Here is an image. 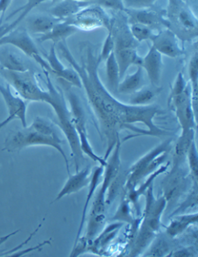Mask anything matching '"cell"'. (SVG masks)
Returning a JSON list of instances; mask_svg holds the SVG:
<instances>
[{
	"instance_id": "48",
	"label": "cell",
	"mask_w": 198,
	"mask_h": 257,
	"mask_svg": "<svg viewBox=\"0 0 198 257\" xmlns=\"http://www.w3.org/2000/svg\"><path fill=\"white\" fill-rule=\"evenodd\" d=\"M12 120H14V117H10V116H8L6 118L4 119L2 121L0 122V130H1L2 127L6 126L8 123H10Z\"/></svg>"
},
{
	"instance_id": "46",
	"label": "cell",
	"mask_w": 198,
	"mask_h": 257,
	"mask_svg": "<svg viewBox=\"0 0 198 257\" xmlns=\"http://www.w3.org/2000/svg\"><path fill=\"white\" fill-rule=\"evenodd\" d=\"M49 244H50V240H46L44 242L38 244L36 246L28 248V249H25V250H21L20 252H16L15 251V252L10 254V256H22V255H26V254L29 253V252H32V251L36 250V249H42L44 246H45L46 245H49Z\"/></svg>"
},
{
	"instance_id": "40",
	"label": "cell",
	"mask_w": 198,
	"mask_h": 257,
	"mask_svg": "<svg viewBox=\"0 0 198 257\" xmlns=\"http://www.w3.org/2000/svg\"><path fill=\"white\" fill-rule=\"evenodd\" d=\"M158 0H122L123 5L127 9L140 10L154 7Z\"/></svg>"
},
{
	"instance_id": "21",
	"label": "cell",
	"mask_w": 198,
	"mask_h": 257,
	"mask_svg": "<svg viewBox=\"0 0 198 257\" xmlns=\"http://www.w3.org/2000/svg\"><path fill=\"white\" fill-rule=\"evenodd\" d=\"M170 222L166 227V233L170 238H176L184 233L190 225L198 224V213L176 214L172 216Z\"/></svg>"
},
{
	"instance_id": "29",
	"label": "cell",
	"mask_w": 198,
	"mask_h": 257,
	"mask_svg": "<svg viewBox=\"0 0 198 257\" xmlns=\"http://www.w3.org/2000/svg\"><path fill=\"white\" fill-rule=\"evenodd\" d=\"M0 69L10 71H26L30 69V68L26 62H24L22 57L20 56L18 53L9 50H1Z\"/></svg>"
},
{
	"instance_id": "30",
	"label": "cell",
	"mask_w": 198,
	"mask_h": 257,
	"mask_svg": "<svg viewBox=\"0 0 198 257\" xmlns=\"http://www.w3.org/2000/svg\"><path fill=\"white\" fill-rule=\"evenodd\" d=\"M162 91V87L145 88L138 89L130 96L128 104L134 106H148L152 104L158 95Z\"/></svg>"
},
{
	"instance_id": "49",
	"label": "cell",
	"mask_w": 198,
	"mask_h": 257,
	"mask_svg": "<svg viewBox=\"0 0 198 257\" xmlns=\"http://www.w3.org/2000/svg\"><path fill=\"white\" fill-rule=\"evenodd\" d=\"M181 1H184V2H186V0H181Z\"/></svg>"
},
{
	"instance_id": "5",
	"label": "cell",
	"mask_w": 198,
	"mask_h": 257,
	"mask_svg": "<svg viewBox=\"0 0 198 257\" xmlns=\"http://www.w3.org/2000/svg\"><path fill=\"white\" fill-rule=\"evenodd\" d=\"M0 76L26 101L46 103L49 101V92L48 89L44 90L40 87L36 74L32 69L10 71L0 69Z\"/></svg>"
},
{
	"instance_id": "36",
	"label": "cell",
	"mask_w": 198,
	"mask_h": 257,
	"mask_svg": "<svg viewBox=\"0 0 198 257\" xmlns=\"http://www.w3.org/2000/svg\"><path fill=\"white\" fill-rule=\"evenodd\" d=\"M170 251L169 242L164 238H156L154 240L150 250H146L144 256H165L169 255Z\"/></svg>"
},
{
	"instance_id": "20",
	"label": "cell",
	"mask_w": 198,
	"mask_h": 257,
	"mask_svg": "<svg viewBox=\"0 0 198 257\" xmlns=\"http://www.w3.org/2000/svg\"><path fill=\"white\" fill-rule=\"evenodd\" d=\"M123 225L124 223L120 221H114L112 224L108 225L104 230H102L101 232L94 239L87 244L86 250L90 251L93 253L100 254V251L116 236Z\"/></svg>"
},
{
	"instance_id": "32",
	"label": "cell",
	"mask_w": 198,
	"mask_h": 257,
	"mask_svg": "<svg viewBox=\"0 0 198 257\" xmlns=\"http://www.w3.org/2000/svg\"><path fill=\"white\" fill-rule=\"evenodd\" d=\"M188 75L190 78V85L192 87V103L194 110L198 115V54L195 52L190 59L188 65Z\"/></svg>"
},
{
	"instance_id": "6",
	"label": "cell",
	"mask_w": 198,
	"mask_h": 257,
	"mask_svg": "<svg viewBox=\"0 0 198 257\" xmlns=\"http://www.w3.org/2000/svg\"><path fill=\"white\" fill-rule=\"evenodd\" d=\"M166 19L170 27L178 38L190 41L198 36V20L186 2L181 0H168Z\"/></svg>"
},
{
	"instance_id": "7",
	"label": "cell",
	"mask_w": 198,
	"mask_h": 257,
	"mask_svg": "<svg viewBox=\"0 0 198 257\" xmlns=\"http://www.w3.org/2000/svg\"><path fill=\"white\" fill-rule=\"evenodd\" d=\"M121 146L122 142L120 139L117 141L116 144L113 149L112 154L111 153L107 159V166L104 167V172H103L104 178L102 182L100 190L98 191L94 201H93L89 218L104 214L106 206H107L106 201L107 190L112 182L118 175V173L121 170V158H120Z\"/></svg>"
},
{
	"instance_id": "9",
	"label": "cell",
	"mask_w": 198,
	"mask_h": 257,
	"mask_svg": "<svg viewBox=\"0 0 198 257\" xmlns=\"http://www.w3.org/2000/svg\"><path fill=\"white\" fill-rule=\"evenodd\" d=\"M12 45L25 54L42 68L44 71L50 73L49 65L46 59L41 55L38 46L25 28H16L5 36L0 38V47Z\"/></svg>"
},
{
	"instance_id": "10",
	"label": "cell",
	"mask_w": 198,
	"mask_h": 257,
	"mask_svg": "<svg viewBox=\"0 0 198 257\" xmlns=\"http://www.w3.org/2000/svg\"><path fill=\"white\" fill-rule=\"evenodd\" d=\"M168 105L174 112L181 127V134L190 130H196L198 115L192 103V87L188 82L183 93L174 97L168 98Z\"/></svg>"
},
{
	"instance_id": "27",
	"label": "cell",
	"mask_w": 198,
	"mask_h": 257,
	"mask_svg": "<svg viewBox=\"0 0 198 257\" xmlns=\"http://www.w3.org/2000/svg\"><path fill=\"white\" fill-rule=\"evenodd\" d=\"M145 72L141 66H137V69L132 74L125 76L120 81L118 86V93L122 94H132L145 86Z\"/></svg>"
},
{
	"instance_id": "28",
	"label": "cell",
	"mask_w": 198,
	"mask_h": 257,
	"mask_svg": "<svg viewBox=\"0 0 198 257\" xmlns=\"http://www.w3.org/2000/svg\"><path fill=\"white\" fill-rule=\"evenodd\" d=\"M195 132L196 130H190L186 133L180 134L178 141L174 145V165L181 166L182 163L186 159V153L190 146L195 140Z\"/></svg>"
},
{
	"instance_id": "17",
	"label": "cell",
	"mask_w": 198,
	"mask_h": 257,
	"mask_svg": "<svg viewBox=\"0 0 198 257\" xmlns=\"http://www.w3.org/2000/svg\"><path fill=\"white\" fill-rule=\"evenodd\" d=\"M162 55L151 45L146 55L142 58L141 67L146 73L152 86H159L162 71Z\"/></svg>"
},
{
	"instance_id": "43",
	"label": "cell",
	"mask_w": 198,
	"mask_h": 257,
	"mask_svg": "<svg viewBox=\"0 0 198 257\" xmlns=\"http://www.w3.org/2000/svg\"><path fill=\"white\" fill-rule=\"evenodd\" d=\"M92 4L100 6L104 9H110L114 11H124L125 9L122 0H94Z\"/></svg>"
},
{
	"instance_id": "31",
	"label": "cell",
	"mask_w": 198,
	"mask_h": 257,
	"mask_svg": "<svg viewBox=\"0 0 198 257\" xmlns=\"http://www.w3.org/2000/svg\"><path fill=\"white\" fill-rule=\"evenodd\" d=\"M106 76L108 82V88L110 92L113 93H118V86L120 84L121 78H120V69L117 63L114 52L108 57L106 60Z\"/></svg>"
},
{
	"instance_id": "4",
	"label": "cell",
	"mask_w": 198,
	"mask_h": 257,
	"mask_svg": "<svg viewBox=\"0 0 198 257\" xmlns=\"http://www.w3.org/2000/svg\"><path fill=\"white\" fill-rule=\"evenodd\" d=\"M22 128V130L18 131L7 138L5 142V149L7 151L14 152L32 146H48L53 148L63 157L68 174L70 175L69 161L62 147L63 141L60 139L58 135L54 136H45L31 128L30 126Z\"/></svg>"
},
{
	"instance_id": "2",
	"label": "cell",
	"mask_w": 198,
	"mask_h": 257,
	"mask_svg": "<svg viewBox=\"0 0 198 257\" xmlns=\"http://www.w3.org/2000/svg\"><path fill=\"white\" fill-rule=\"evenodd\" d=\"M154 184L146 191V205L141 222L136 231V236L130 252V256H136L145 250L156 234L159 232L161 218L166 208L168 201L164 195L156 198L154 196Z\"/></svg>"
},
{
	"instance_id": "18",
	"label": "cell",
	"mask_w": 198,
	"mask_h": 257,
	"mask_svg": "<svg viewBox=\"0 0 198 257\" xmlns=\"http://www.w3.org/2000/svg\"><path fill=\"white\" fill-rule=\"evenodd\" d=\"M90 176H92V170L89 167L82 170H79L74 175L70 174L67 181L62 187V190H60V192L55 197L53 202L59 201L66 196L76 194V193L78 192L79 190L88 186Z\"/></svg>"
},
{
	"instance_id": "39",
	"label": "cell",
	"mask_w": 198,
	"mask_h": 257,
	"mask_svg": "<svg viewBox=\"0 0 198 257\" xmlns=\"http://www.w3.org/2000/svg\"><path fill=\"white\" fill-rule=\"evenodd\" d=\"M188 82H189L185 79L183 73L179 72L174 82L172 87H171L170 93L168 98L174 97V96H178L181 93H183L184 90L186 89V86L188 85Z\"/></svg>"
},
{
	"instance_id": "35",
	"label": "cell",
	"mask_w": 198,
	"mask_h": 257,
	"mask_svg": "<svg viewBox=\"0 0 198 257\" xmlns=\"http://www.w3.org/2000/svg\"><path fill=\"white\" fill-rule=\"evenodd\" d=\"M186 158L188 159V166H189L190 172L193 183H198V154L195 140L190 146L188 153H186Z\"/></svg>"
},
{
	"instance_id": "25",
	"label": "cell",
	"mask_w": 198,
	"mask_h": 257,
	"mask_svg": "<svg viewBox=\"0 0 198 257\" xmlns=\"http://www.w3.org/2000/svg\"><path fill=\"white\" fill-rule=\"evenodd\" d=\"M78 30L72 26L66 21H60L55 24L49 32L40 36L39 41L40 42L52 41L54 45H58L60 42L66 41L68 38L78 32Z\"/></svg>"
},
{
	"instance_id": "1",
	"label": "cell",
	"mask_w": 198,
	"mask_h": 257,
	"mask_svg": "<svg viewBox=\"0 0 198 257\" xmlns=\"http://www.w3.org/2000/svg\"><path fill=\"white\" fill-rule=\"evenodd\" d=\"M58 50L60 56L68 62L80 78L90 107L98 122L102 133L106 137V160L120 139L122 131L130 130L135 133L126 138L124 141L147 135L156 138L170 135V132L158 127L154 122L155 117L162 113L159 106H134L123 103L114 97L104 86L98 73L102 61L92 44L86 43L80 62L74 57L66 41L58 44Z\"/></svg>"
},
{
	"instance_id": "38",
	"label": "cell",
	"mask_w": 198,
	"mask_h": 257,
	"mask_svg": "<svg viewBox=\"0 0 198 257\" xmlns=\"http://www.w3.org/2000/svg\"><path fill=\"white\" fill-rule=\"evenodd\" d=\"M193 206H195V207L198 206V183H194L193 187H192L190 192L189 193V195L186 197L185 201L181 204L179 208H176L175 211H174V213L171 214V217L184 213L188 208H192Z\"/></svg>"
},
{
	"instance_id": "42",
	"label": "cell",
	"mask_w": 198,
	"mask_h": 257,
	"mask_svg": "<svg viewBox=\"0 0 198 257\" xmlns=\"http://www.w3.org/2000/svg\"><path fill=\"white\" fill-rule=\"evenodd\" d=\"M26 1H28V3H26L24 7H21L19 10L16 11L15 14L16 13L20 12L22 13L25 17H26L32 9H34L35 7L40 5V4H43V3L46 2V1H50V0H26ZM52 1L56 2V1H62V0H52ZM80 1H86V2L88 3V5H92L94 0H80Z\"/></svg>"
},
{
	"instance_id": "12",
	"label": "cell",
	"mask_w": 198,
	"mask_h": 257,
	"mask_svg": "<svg viewBox=\"0 0 198 257\" xmlns=\"http://www.w3.org/2000/svg\"><path fill=\"white\" fill-rule=\"evenodd\" d=\"M123 12L127 16L128 24H144L158 32L170 27L169 21L166 19V10L154 8V7L140 10L125 8Z\"/></svg>"
},
{
	"instance_id": "16",
	"label": "cell",
	"mask_w": 198,
	"mask_h": 257,
	"mask_svg": "<svg viewBox=\"0 0 198 257\" xmlns=\"http://www.w3.org/2000/svg\"><path fill=\"white\" fill-rule=\"evenodd\" d=\"M0 93L4 98L9 116L14 119H19L22 123V127H28L26 121V111L28 104L25 99L21 96H15L11 91L10 85L0 84Z\"/></svg>"
},
{
	"instance_id": "11",
	"label": "cell",
	"mask_w": 198,
	"mask_h": 257,
	"mask_svg": "<svg viewBox=\"0 0 198 257\" xmlns=\"http://www.w3.org/2000/svg\"><path fill=\"white\" fill-rule=\"evenodd\" d=\"M172 147V139H166L160 144L151 149L150 151L144 155L138 161L136 162L126 172V181L124 186L126 192H128L138 187L141 181L146 179V170L151 162L162 153H170Z\"/></svg>"
},
{
	"instance_id": "15",
	"label": "cell",
	"mask_w": 198,
	"mask_h": 257,
	"mask_svg": "<svg viewBox=\"0 0 198 257\" xmlns=\"http://www.w3.org/2000/svg\"><path fill=\"white\" fill-rule=\"evenodd\" d=\"M45 59L49 65L50 73L55 75L58 79L67 82L72 86L82 88V82L77 72L72 68L65 67L58 59L56 55V45L52 44L49 53L46 55Z\"/></svg>"
},
{
	"instance_id": "14",
	"label": "cell",
	"mask_w": 198,
	"mask_h": 257,
	"mask_svg": "<svg viewBox=\"0 0 198 257\" xmlns=\"http://www.w3.org/2000/svg\"><path fill=\"white\" fill-rule=\"evenodd\" d=\"M186 186V178L181 166L174 165L169 175L162 182V192L168 203L172 202L180 197Z\"/></svg>"
},
{
	"instance_id": "19",
	"label": "cell",
	"mask_w": 198,
	"mask_h": 257,
	"mask_svg": "<svg viewBox=\"0 0 198 257\" xmlns=\"http://www.w3.org/2000/svg\"><path fill=\"white\" fill-rule=\"evenodd\" d=\"M104 167L99 165L98 167L94 168V171L92 172V176H90V182L88 184V192L87 194L86 202L84 204V208L82 211V217H80V225H79L78 229L77 235H76V241L74 245L77 243L79 238L82 237V231L84 229V224H86V218H87V211L88 208L89 204L92 200L93 196L96 194V190L98 187L100 181H101L102 177L103 175Z\"/></svg>"
},
{
	"instance_id": "41",
	"label": "cell",
	"mask_w": 198,
	"mask_h": 257,
	"mask_svg": "<svg viewBox=\"0 0 198 257\" xmlns=\"http://www.w3.org/2000/svg\"><path fill=\"white\" fill-rule=\"evenodd\" d=\"M114 40H113L112 35L111 32L108 31V35L104 39V43L102 47L101 52L99 54V58L102 61H106L108 59V57L114 52Z\"/></svg>"
},
{
	"instance_id": "22",
	"label": "cell",
	"mask_w": 198,
	"mask_h": 257,
	"mask_svg": "<svg viewBox=\"0 0 198 257\" xmlns=\"http://www.w3.org/2000/svg\"><path fill=\"white\" fill-rule=\"evenodd\" d=\"M114 56L120 69V78L122 79L126 76L127 71L132 65H141L142 57L137 52V48H130L114 50Z\"/></svg>"
},
{
	"instance_id": "26",
	"label": "cell",
	"mask_w": 198,
	"mask_h": 257,
	"mask_svg": "<svg viewBox=\"0 0 198 257\" xmlns=\"http://www.w3.org/2000/svg\"><path fill=\"white\" fill-rule=\"evenodd\" d=\"M88 6L86 1L80 0H62L59 4L50 10L49 14L56 19L64 21Z\"/></svg>"
},
{
	"instance_id": "44",
	"label": "cell",
	"mask_w": 198,
	"mask_h": 257,
	"mask_svg": "<svg viewBox=\"0 0 198 257\" xmlns=\"http://www.w3.org/2000/svg\"><path fill=\"white\" fill-rule=\"evenodd\" d=\"M24 18V17L22 14H20L19 17H18L15 21L11 22L10 24H0V38L5 36L6 35H7V34L10 32V31H12V30L15 29L16 28H18L20 23L22 20L25 19V18Z\"/></svg>"
},
{
	"instance_id": "50",
	"label": "cell",
	"mask_w": 198,
	"mask_h": 257,
	"mask_svg": "<svg viewBox=\"0 0 198 257\" xmlns=\"http://www.w3.org/2000/svg\"><path fill=\"white\" fill-rule=\"evenodd\" d=\"M0 16H1V13H0Z\"/></svg>"
},
{
	"instance_id": "24",
	"label": "cell",
	"mask_w": 198,
	"mask_h": 257,
	"mask_svg": "<svg viewBox=\"0 0 198 257\" xmlns=\"http://www.w3.org/2000/svg\"><path fill=\"white\" fill-rule=\"evenodd\" d=\"M50 14H38L30 17L26 20V30L28 32L38 35H44L60 22Z\"/></svg>"
},
{
	"instance_id": "3",
	"label": "cell",
	"mask_w": 198,
	"mask_h": 257,
	"mask_svg": "<svg viewBox=\"0 0 198 257\" xmlns=\"http://www.w3.org/2000/svg\"><path fill=\"white\" fill-rule=\"evenodd\" d=\"M46 76V87L50 93L48 104L52 106L56 114L58 126L62 129L65 138L68 142L70 152L76 162V172L78 171L82 160H84V154L82 153L79 143L78 136L74 126L70 117V110L68 106L64 93L60 88L56 87L50 77V72L44 71Z\"/></svg>"
},
{
	"instance_id": "47",
	"label": "cell",
	"mask_w": 198,
	"mask_h": 257,
	"mask_svg": "<svg viewBox=\"0 0 198 257\" xmlns=\"http://www.w3.org/2000/svg\"><path fill=\"white\" fill-rule=\"evenodd\" d=\"M11 3H12V0H0V13H1L2 18Z\"/></svg>"
},
{
	"instance_id": "8",
	"label": "cell",
	"mask_w": 198,
	"mask_h": 257,
	"mask_svg": "<svg viewBox=\"0 0 198 257\" xmlns=\"http://www.w3.org/2000/svg\"><path fill=\"white\" fill-rule=\"evenodd\" d=\"M112 18L104 8L100 6H87L70 18L65 20L66 22L82 31H92L104 28L110 31Z\"/></svg>"
},
{
	"instance_id": "45",
	"label": "cell",
	"mask_w": 198,
	"mask_h": 257,
	"mask_svg": "<svg viewBox=\"0 0 198 257\" xmlns=\"http://www.w3.org/2000/svg\"><path fill=\"white\" fill-rule=\"evenodd\" d=\"M198 255V252L194 247H189V248H183L180 249H176L175 251H172L168 256L175 257H190L196 256Z\"/></svg>"
},
{
	"instance_id": "13",
	"label": "cell",
	"mask_w": 198,
	"mask_h": 257,
	"mask_svg": "<svg viewBox=\"0 0 198 257\" xmlns=\"http://www.w3.org/2000/svg\"><path fill=\"white\" fill-rule=\"evenodd\" d=\"M151 42L152 46L161 55L171 59H176L183 54L178 36L169 28L158 31Z\"/></svg>"
},
{
	"instance_id": "37",
	"label": "cell",
	"mask_w": 198,
	"mask_h": 257,
	"mask_svg": "<svg viewBox=\"0 0 198 257\" xmlns=\"http://www.w3.org/2000/svg\"><path fill=\"white\" fill-rule=\"evenodd\" d=\"M30 127L45 136H58L53 123L44 117H38L34 120Z\"/></svg>"
},
{
	"instance_id": "33",
	"label": "cell",
	"mask_w": 198,
	"mask_h": 257,
	"mask_svg": "<svg viewBox=\"0 0 198 257\" xmlns=\"http://www.w3.org/2000/svg\"><path fill=\"white\" fill-rule=\"evenodd\" d=\"M131 203L128 201L126 195L123 196L122 198L117 211L114 213V215L112 217L110 221H120L122 223H128L132 226H135L136 224H138V221L132 216L131 212Z\"/></svg>"
},
{
	"instance_id": "23",
	"label": "cell",
	"mask_w": 198,
	"mask_h": 257,
	"mask_svg": "<svg viewBox=\"0 0 198 257\" xmlns=\"http://www.w3.org/2000/svg\"><path fill=\"white\" fill-rule=\"evenodd\" d=\"M170 166V162H168V163H166V164H162L158 170L154 171V173H151L150 177L148 176L144 184H140L138 189L135 188L134 189V190L128 191V192H126V197L128 198L131 204H132V205L135 207L137 212H140L138 201H140V197H142V196H144L147 189L154 184L156 179L158 178L160 175H161V174L165 173V172L168 170Z\"/></svg>"
},
{
	"instance_id": "34",
	"label": "cell",
	"mask_w": 198,
	"mask_h": 257,
	"mask_svg": "<svg viewBox=\"0 0 198 257\" xmlns=\"http://www.w3.org/2000/svg\"><path fill=\"white\" fill-rule=\"evenodd\" d=\"M130 29L134 39L140 43L142 41H152V38L156 34V31L144 24L132 23L130 24Z\"/></svg>"
}]
</instances>
